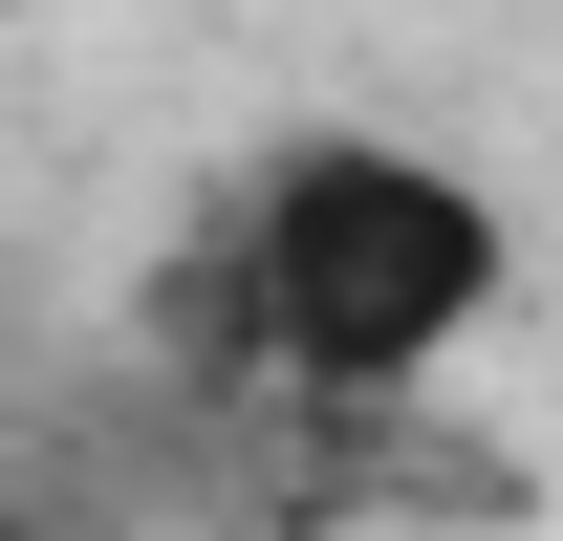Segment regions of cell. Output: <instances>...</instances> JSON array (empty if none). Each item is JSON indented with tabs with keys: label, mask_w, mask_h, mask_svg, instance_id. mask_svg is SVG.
Instances as JSON below:
<instances>
[{
	"label": "cell",
	"mask_w": 563,
	"mask_h": 541,
	"mask_svg": "<svg viewBox=\"0 0 563 541\" xmlns=\"http://www.w3.org/2000/svg\"><path fill=\"white\" fill-rule=\"evenodd\" d=\"M498 303H520L498 174H455L433 131H347V109L261 131L152 261L174 411H433Z\"/></svg>",
	"instance_id": "obj_1"
},
{
	"label": "cell",
	"mask_w": 563,
	"mask_h": 541,
	"mask_svg": "<svg viewBox=\"0 0 563 541\" xmlns=\"http://www.w3.org/2000/svg\"><path fill=\"white\" fill-rule=\"evenodd\" d=\"M0 541H87V520H66V498H22V476H0Z\"/></svg>",
	"instance_id": "obj_2"
}]
</instances>
